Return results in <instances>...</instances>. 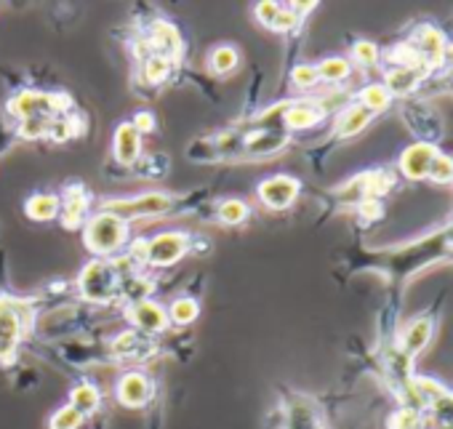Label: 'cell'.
Segmentation results:
<instances>
[{
    "mask_svg": "<svg viewBox=\"0 0 453 429\" xmlns=\"http://www.w3.org/2000/svg\"><path fill=\"white\" fill-rule=\"evenodd\" d=\"M38 323V304L33 299L19 296H0V363H14L19 344L33 333Z\"/></svg>",
    "mask_w": 453,
    "mask_h": 429,
    "instance_id": "cell-1",
    "label": "cell"
},
{
    "mask_svg": "<svg viewBox=\"0 0 453 429\" xmlns=\"http://www.w3.org/2000/svg\"><path fill=\"white\" fill-rule=\"evenodd\" d=\"M192 251V235L181 233V230H165L157 233L152 238L139 241L131 249V257L152 270H163V267H173L179 264L187 254Z\"/></svg>",
    "mask_w": 453,
    "mask_h": 429,
    "instance_id": "cell-2",
    "label": "cell"
},
{
    "mask_svg": "<svg viewBox=\"0 0 453 429\" xmlns=\"http://www.w3.org/2000/svg\"><path fill=\"white\" fill-rule=\"evenodd\" d=\"M131 238V225L112 217L107 211H99L83 227V243L94 254V259H115Z\"/></svg>",
    "mask_w": 453,
    "mask_h": 429,
    "instance_id": "cell-3",
    "label": "cell"
},
{
    "mask_svg": "<svg viewBox=\"0 0 453 429\" xmlns=\"http://www.w3.org/2000/svg\"><path fill=\"white\" fill-rule=\"evenodd\" d=\"M179 197L168 195V192H142L134 197H112L104 200L99 211H107L112 217L123 219L126 225L136 222V219H160L168 217V213L176 211Z\"/></svg>",
    "mask_w": 453,
    "mask_h": 429,
    "instance_id": "cell-4",
    "label": "cell"
},
{
    "mask_svg": "<svg viewBox=\"0 0 453 429\" xmlns=\"http://www.w3.org/2000/svg\"><path fill=\"white\" fill-rule=\"evenodd\" d=\"M73 107L70 96L62 91H35V88H25L9 96L6 102V112L19 123V120H30V118H59L67 115Z\"/></svg>",
    "mask_w": 453,
    "mask_h": 429,
    "instance_id": "cell-5",
    "label": "cell"
},
{
    "mask_svg": "<svg viewBox=\"0 0 453 429\" xmlns=\"http://www.w3.org/2000/svg\"><path fill=\"white\" fill-rule=\"evenodd\" d=\"M78 294L88 304L120 302V272L112 259H94L78 275Z\"/></svg>",
    "mask_w": 453,
    "mask_h": 429,
    "instance_id": "cell-6",
    "label": "cell"
},
{
    "mask_svg": "<svg viewBox=\"0 0 453 429\" xmlns=\"http://www.w3.org/2000/svg\"><path fill=\"white\" fill-rule=\"evenodd\" d=\"M136 41L142 43V49H144L147 57H163V59H168V62H173V65H176V62L181 59V54H184V41H181L179 27L171 25V22H165V19L150 22V25L139 33Z\"/></svg>",
    "mask_w": 453,
    "mask_h": 429,
    "instance_id": "cell-7",
    "label": "cell"
},
{
    "mask_svg": "<svg viewBox=\"0 0 453 429\" xmlns=\"http://www.w3.org/2000/svg\"><path fill=\"white\" fill-rule=\"evenodd\" d=\"M302 192V181L296 176H288V173H275V176H267L265 181H259L257 187V197L265 208L270 211H286L296 203Z\"/></svg>",
    "mask_w": 453,
    "mask_h": 429,
    "instance_id": "cell-8",
    "label": "cell"
},
{
    "mask_svg": "<svg viewBox=\"0 0 453 429\" xmlns=\"http://www.w3.org/2000/svg\"><path fill=\"white\" fill-rule=\"evenodd\" d=\"M88 208H91V189L81 181L65 184V189L59 195V219L67 230L86 227Z\"/></svg>",
    "mask_w": 453,
    "mask_h": 429,
    "instance_id": "cell-9",
    "label": "cell"
},
{
    "mask_svg": "<svg viewBox=\"0 0 453 429\" xmlns=\"http://www.w3.org/2000/svg\"><path fill=\"white\" fill-rule=\"evenodd\" d=\"M126 320L131 323L134 331H139L142 336H160L171 328V320H168V312L163 304L152 302V299H144V302H134L126 307Z\"/></svg>",
    "mask_w": 453,
    "mask_h": 429,
    "instance_id": "cell-10",
    "label": "cell"
},
{
    "mask_svg": "<svg viewBox=\"0 0 453 429\" xmlns=\"http://www.w3.org/2000/svg\"><path fill=\"white\" fill-rule=\"evenodd\" d=\"M115 397L123 408H147L155 397V384L144 371H126L115 384Z\"/></svg>",
    "mask_w": 453,
    "mask_h": 429,
    "instance_id": "cell-11",
    "label": "cell"
},
{
    "mask_svg": "<svg viewBox=\"0 0 453 429\" xmlns=\"http://www.w3.org/2000/svg\"><path fill=\"white\" fill-rule=\"evenodd\" d=\"M283 429H328L315 400L304 395H288L283 402Z\"/></svg>",
    "mask_w": 453,
    "mask_h": 429,
    "instance_id": "cell-12",
    "label": "cell"
},
{
    "mask_svg": "<svg viewBox=\"0 0 453 429\" xmlns=\"http://www.w3.org/2000/svg\"><path fill=\"white\" fill-rule=\"evenodd\" d=\"M411 46L429 70H434L445 62V51H448L445 35H442V30H437L432 25H418L411 35Z\"/></svg>",
    "mask_w": 453,
    "mask_h": 429,
    "instance_id": "cell-13",
    "label": "cell"
},
{
    "mask_svg": "<svg viewBox=\"0 0 453 429\" xmlns=\"http://www.w3.org/2000/svg\"><path fill=\"white\" fill-rule=\"evenodd\" d=\"M328 107L326 102L318 99H294V102H283V128L291 131H304L318 126L326 118Z\"/></svg>",
    "mask_w": 453,
    "mask_h": 429,
    "instance_id": "cell-14",
    "label": "cell"
},
{
    "mask_svg": "<svg viewBox=\"0 0 453 429\" xmlns=\"http://www.w3.org/2000/svg\"><path fill=\"white\" fill-rule=\"evenodd\" d=\"M112 157L123 168H134L142 157V134L131 126V120L120 123L112 136Z\"/></svg>",
    "mask_w": 453,
    "mask_h": 429,
    "instance_id": "cell-15",
    "label": "cell"
},
{
    "mask_svg": "<svg viewBox=\"0 0 453 429\" xmlns=\"http://www.w3.org/2000/svg\"><path fill=\"white\" fill-rule=\"evenodd\" d=\"M157 349L152 344L150 336H142L139 331L128 328V331H120L112 341H110V355L118 357V360H144V357H152Z\"/></svg>",
    "mask_w": 453,
    "mask_h": 429,
    "instance_id": "cell-16",
    "label": "cell"
},
{
    "mask_svg": "<svg viewBox=\"0 0 453 429\" xmlns=\"http://www.w3.org/2000/svg\"><path fill=\"white\" fill-rule=\"evenodd\" d=\"M437 155V147L432 142H416L411 144L403 157H400V171L405 179H426V171H429V163L432 157Z\"/></svg>",
    "mask_w": 453,
    "mask_h": 429,
    "instance_id": "cell-17",
    "label": "cell"
},
{
    "mask_svg": "<svg viewBox=\"0 0 453 429\" xmlns=\"http://www.w3.org/2000/svg\"><path fill=\"white\" fill-rule=\"evenodd\" d=\"M371 120H373V112H368L363 104H357V102L355 104H347L339 112V118H336L334 134H336V139H352V136L363 134Z\"/></svg>",
    "mask_w": 453,
    "mask_h": 429,
    "instance_id": "cell-18",
    "label": "cell"
},
{
    "mask_svg": "<svg viewBox=\"0 0 453 429\" xmlns=\"http://www.w3.org/2000/svg\"><path fill=\"white\" fill-rule=\"evenodd\" d=\"M238 65H241V51L233 43H219L205 57V70L216 78L233 75L238 70Z\"/></svg>",
    "mask_w": 453,
    "mask_h": 429,
    "instance_id": "cell-19",
    "label": "cell"
},
{
    "mask_svg": "<svg viewBox=\"0 0 453 429\" xmlns=\"http://www.w3.org/2000/svg\"><path fill=\"white\" fill-rule=\"evenodd\" d=\"M432 331H434V326H432V320H429V318H418V320H413V323L405 328V333H403L400 352H403L408 360H411V357H416V355L429 344Z\"/></svg>",
    "mask_w": 453,
    "mask_h": 429,
    "instance_id": "cell-20",
    "label": "cell"
},
{
    "mask_svg": "<svg viewBox=\"0 0 453 429\" xmlns=\"http://www.w3.org/2000/svg\"><path fill=\"white\" fill-rule=\"evenodd\" d=\"M25 213L33 222H54L59 217V195L57 192H35L25 203Z\"/></svg>",
    "mask_w": 453,
    "mask_h": 429,
    "instance_id": "cell-21",
    "label": "cell"
},
{
    "mask_svg": "<svg viewBox=\"0 0 453 429\" xmlns=\"http://www.w3.org/2000/svg\"><path fill=\"white\" fill-rule=\"evenodd\" d=\"M70 405H73L83 418L94 416V413L102 408V392H99V387L91 384V381H78V384L73 387V392H70Z\"/></svg>",
    "mask_w": 453,
    "mask_h": 429,
    "instance_id": "cell-22",
    "label": "cell"
},
{
    "mask_svg": "<svg viewBox=\"0 0 453 429\" xmlns=\"http://www.w3.org/2000/svg\"><path fill=\"white\" fill-rule=\"evenodd\" d=\"M424 80V75H418L416 70H405V67H392L387 70V78H384V88L392 94V96H408L418 88V83Z\"/></svg>",
    "mask_w": 453,
    "mask_h": 429,
    "instance_id": "cell-23",
    "label": "cell"
},
{
    "mask_svg": "<svg viewBox=\"0 0 453 429\" xmlns=\"http://www.w3.org/2000/svg\"><path fill=\"white\" fill-rule=\"evenodd\" d=\"M249 217H251V208L241 197H224L216 203V219L226 227H238L243 222H249Z\"/></svg>",
    "mask_w": 453,
    "mask_h": 429,
    "instance_id": "cell-24",
    "label": "cell"
},
{
    "mask_svg": "<svg viewBox=\"0 0 453 429\" xmlns=\"http://www.w3.org/2000/svg\"><path fill=\"white\" fill-rule=\"evenodd\" d=\"M75 136H83V118L78 112H67V115H59V118L51 120L46 139H51L57 144H65V142H70Z\"/></svg>",
    "mask_w": 453,
    "mask_h": 429,
    "instance_id": "cell-25",
    "label": "cell"
},
{
    "mask_svg": "<svg viewBox=\"0 0 453 429\" xmlns=\"http://www.w3.org/2000/svg\"><path fill=\"white\" fill-rule=\"evenodd\" d=\"M173 67L176 65L168 62V59H163V57H147V59L139 62V75H142V80L147 86H163L171 78Z\"/></svg>",
    "mask_w": 453,
    "mask_h": 429,
    "instance_id": "cell-26",
    "label": "cell"
},
{
    "mask_svg": "<svg viewBox=\"0 0 453 429\" xmlns=\"http://www.w3.org/2000/svg\"><path fill=\"white\" fill-rule=\"evenodd\" d=\"M315 67H318V78H320L323 83H331V86L344 83V80L352 75V62L344 59V57H328V59H323V62L315 65Z\"/></svg>",
    "mask_w": 453,
    "mask_h": 429,
    "instance_id": "cell-27",
    "label": "cell"
},
{
    "mask_svg": "<svg viewBox=\"0 0 453 429\" xmlns=\"http://www.w3.org/2000/svg\"><path fill=\"white\" fill-rule=\"evenodd\" d=\"M165 312H168L171 326H192L200 318V304L192 296H181V299L171 302L165 307Z\"/></svg>",
    "mask_w": 453,
    "mask_h": 429,
    "instance_id": "cell-28",
    "label": "cell"
},
{
    "mask_svg": "<svg viewBox=\"0 0 453 429\" xmlns=\"http://www.w3.org/2000/svg\"><path fill=\"white\" fill-rule=\"evenodd\" d=\"M389 102H392V94L384 88V83H368L363 91H360V102L357 104H363L368 112H384L387 107H389Z\"/></svg>",
    "mask_w": 453,
    "mask_h": 429,
    "instance_id": "cell-29",
    "label": "cell"
},
{
    "mask_svg": "<svg viewBox=\"0 0 453 429\" xmlns=\"http://www.w3.org/2000/svg\"><path fill=\"white\" fill-rule=\"evenodd\" d=\"M421 424H424V413L411 405H403L389 416L387 429H421Z\"/></svg>",
    "mask_w": 453,
    "mask_h": 429,
    "instance_id": "cell-30",
    "label": "cell"
},
{
    "mask_svg": "<svg viewBox=\"0 0 453 429\" xmlns=\"http://www.w3.org/2000/svg\"><path fill=\"white\" fill-rule=\"evenodd\" d=\"M49 126H51L49 118H30V120H19L14 131L25 142H38V139H46L49 136Z\"/></svg>",
    "mask_w": 453,
    "mask_h": 429,
    "instance_id": "cell-31",
    "label": "cell"
},
{
    "mask_svg": "<svg viewBox=\"0 0 453 429\" xmlns=\"http://www.w3.org/2000/svg\"><path fill=\"white\" fill-rule=\"evenodd\" d=\"M83 416L73 408V405H62L51 413L49 418V429H81L83 426Z\"/></svg>",
    "mask_w": 453,
    "mask_h": 429,
    "instance_id": "cell-32",
    "label": "cell"
},
{
    "mask_svg": "<svg viewBox=\"0 0 453 429\" xmlns=\"http://www.w3.org/2000/svg\"><path fill=\"white\" fill-rule=\"evenodd\" d=\"M426 179H432V181H437V184H448V181H453V157H448V155L437 152V155L432 157V163H429Z\"/></svg>",
    "mask_w": 453,
    "mask_h": 429,
    "instance_id": "cell-33",
    "label": "cell"
},
{
    "mask_svg": "<svg viewBox=\"0 0 453 429\" xmlns=\"http://www.w3.org/2000/svg\"><path fill=\"white\" fill-rule=\"evenodd\" d=\"M291 83H294V88H299V91H310V88H315V86L320 83V78H318V67H315V65H299V67H294V73H291Z\"/></svg>",
    "mask_w": 453,
    "mask_h": 429,
    "instance_id": "cell-34",
    "label": "cell"
},
{
    "mask_svg": "<svg viewBox=\"0 0 453 429\" xmlns=\"http://www.w3.org/2000/svg\"><path fill=\"white\" fill-rule=\"evenodd\" d=\"M379 59H381V54H379V49H376L373 43L357 41V43L352 46V62H355L357 67H373Z\"/></svg>",
    "mask_w": 453,
    "mask_h": 429,
    "instance_id": "cell-35",
    "label": "cell"
},
{
    "mask_svg": "<svg viewBox=\"0 0 453 429\" xmlns=\"http://www.w3.org/2000/svg\"><path fill=\"white\" fill-rule=\"evenodd\" d=\"M302 22H304V19H299V17L288 9V4H286V6L280 9V14H278L275 25H273L270 30H273V33H283V35H286V33L299 30V27H302Z\"/></svg>",
    "mask_w": 453,
    "mask_h": 429,
    "instance_id": "cell-36",
    "label": "cell"
},
{
    "mask_svg": "<svg viewBox=\"0 0 453 429\" xmlns=\"http://www.w3.org/2000/svg\"><path fill=\"white\" fill-rule=\"evenodd\" d=\"M280 9H283L280 4H273V0H262V4H257V6H254V14H257L259 25L270 30V27L275 25V19H278Z\"/></svg>",
    "mask_w": 453,
    "mask_h": 429,
    "instance_id": "cell-37",
    "label": "cell"
},
{
    "mask_svg": "<svg viewBox=\"0 0 453 429\" xmlns=\"http://www.w3.org/2000/svg\"><path fill=\"white\" fill-rule=\"evenodd\" d=\"M131 126H134V128H136V131L144 136V134H152L157 123H155V115L144 110V112H136V115L131 118Z\"/></svg>",
    "mask_w": 453,
    "mask_h": 429,
    "instance_id": "cell-38",
    "label": "cell"
},
{
    "mask_svg": "<svg viewBox=\"0 0 453 429\" xmlns=\"http://www.w3.org/2000/svg\"><path fill=\"white\" fill-rule=\"evenodd\" d=\"M445 62H448V67L453 70V43L448 46V51H445Z\"/></svg>",
    "mask_w": 453,
    "mask_h": 429,
    "instance_id": "cell-39",
    "label": "cell"
},
{
    "mask_svg": "<svg viewBox=\"0 0 453 429\" xmlns=\"http://www.w3.org/2000/svg\"><path fill=\"white\" fill-rule=\"evenodd\" d=\"M445 235H448V241H450V243H453V225H450V227H448V233H445Z\"/></svg>",
    "mask_w": 453,
    "mask_h": 429,
    "instance_id": "cell-40",
    "label": "cell"
}]
</instances>
